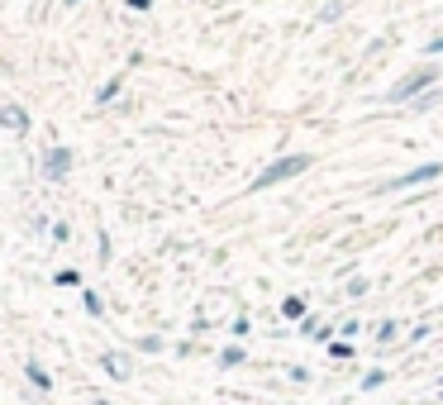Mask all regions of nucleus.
I'll return each mask as SVG.
<instances>
[{
    "mask_svg": "<svg viewBox=\"0 0 443 405\" xmlns=\"http://www.w3.org/2000/svg\"><path fill=\"white\" fill-rule=\"evenodd\" d=\"M310 167V158L305 153H296V158H282V162H272L267 172H262L258 182H253V191H267V186H277V182H286V177H296V172H305Z\"/></svg>",
    "mask_w": 443,
    "mask_h": 405,
    "instance_id": "f257e3e1",
    "label": "nucleus"
},
{
    "mask_svg": "<svg viewBox=\"0 0 443 405\" xmlns=\"http://www.w3.org/2000/svg\"><path fill=\"white\" fill-rule=\"evenodd\" d=\"M434 77H439L434 67H419V72H410V77L400 81V86H391V101H410L415 91H424V86H434Z\"/></svg>",
    "mask_w": 443,
    "mask_h": 405,
    "instance_id": "f03ea898",
    "label": "nucleus"
},
{
    "mask_svg": "<svg viewBox=\"0 0 443 405\" xmlns=\"http://www.w3.org/2000/svg\"><path fill=\"white\" fill-rule=\"evenodd\" d=\"M443 167L439 162H424V167H410V172H400V177H391L386 182V191H400V186H415V182H434Z\"/></svg>",
    "mask_w": 443,
    "mask_h": 405,
    "instance_id": "7ed1b4c3",
    "label": "nucleus"
},
{
    "mask_svg": "<svg viewBox=\"0 0 443 405\" xmlns=\"http://www.w3.org/2000/svg\"><path fill=\"white\" fill-rule=\"evenodd\" d=\"M67 167H72V153H67V148H52V158H48V167H43V172H48V177H62Z\"/></svg>",
    "mask_w": 443,
    "mask_h": 405,
    "instance_id": "20e7f679",
    "label": "nucleus"
},
{
    "mask_svg": "<svg viewBox=\"0 0 443 405\" xmlns=\"http://www.w3.org/2000/svg\"><path fill=\"white\" fill-rule=\"evenodd\" d=\"M5 124H10V129H24V110H20V105H5Z\"/></svg>",
    "mask_w": 443,
    "mask_h": 405,
    "instance_id": "39448f33",
    "label": "nucleus"
},
{
    "mask_svg": "<svg viewBox=\"0 0 443 405\" xmlns=\"http://www.w3.org/2000/svg\"><path fill=\"white\" fill-rule=\"evenodd\" d=\"M129 5H133V10H148V5H153V0H129Z\"/></svg>",
    "mask_w": 443,
    "mask_h": 405,
    "instance_id": "423d86ee",
    "label": "nucleus"
},
{
    "mask_svg": "<svg viewBox=\"0 0 443 405\" xmlns=\"http://www.w3.org/2000/svg\"><path fill=\"white\" fill-rule=\"evenodd\" d=\"M67 5H77V0H67Z\"/></svg>",
    "mask_w": 443,
    "mask_h": 405,
    "instance_id": "0eeeda50",
    "label": "nucleus"
}]
</instances>
